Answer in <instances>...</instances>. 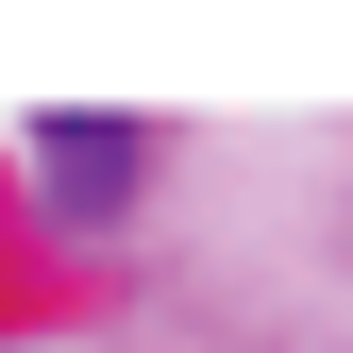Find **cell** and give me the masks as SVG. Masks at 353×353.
I'll return each mask as SVG.
<instances>
[{"mask_svg":"<svg viewBox=\"0 0 353 353\" xmlns=\"http://www.w3.org/2000/svg\"><path fill=\"white\" fill-rule=\"evenodd\" d=\"M34 168H51L68 202H118L135 185V118H34Z\"/></svg>","mask_w":353,"mask_h":353,"instance_id":"6da1fadb","label":"cell"}]
</instances>
